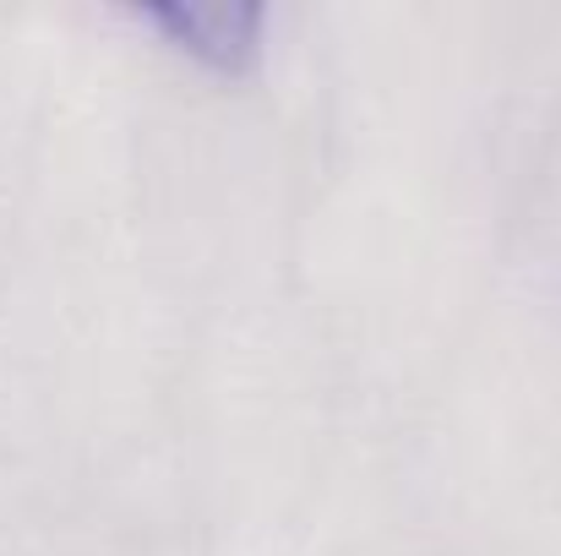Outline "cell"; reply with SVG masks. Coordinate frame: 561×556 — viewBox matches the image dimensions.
<instances>
[{
	"label": "cell",
	"instance_id": "cell-1",
	"mask_svg": "<svg viewBox=\"0 0 561 556\" xmlns=\"http://www.w3.org/2000/svg\"><path fill=\"white\" fill-rule=\"evenodd\" d=\"M159 27H170V38L224 66V71H240L245 55H251V33H256V5H159L153 11Z\"/></svg>",
	"mask_w": 561,
	"mask_h": 556
}]
</instances>
